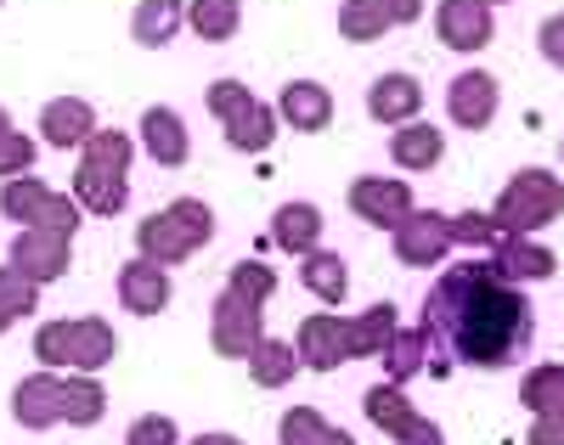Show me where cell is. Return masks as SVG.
<instances>
[{
  "label": "cell",
  "mask_w": 564,
  "mask_h": 445,
  "mask_svg": "<svg viewBox=\"0 0 564 445\" xmlns=\"http://www.w3.org/2000/svg\"><path fill=\"white\" fill-rule=\"evenodd\" d=\"M12 417H18V428H29V434L57 428V423H63V372H52V367L29 372V378L12 389Z\"/></svg>",
  "instance_id": "5bb4252c"
},
{
  "label": "cell",
  "mask_w": 564,
  "mask_h": 445,
  "mask_svg": "<svg viewBox=\"0 0 564 445\" xmlns=\"http://www.w3.org/2000/svg\"><path fill=\"white\" fill-rule=\"evenodd\" d=\"M276 124H289L300 135H322L334 124V90L316 85V79H289L276 96Z\"/></svg>",
  "instance_id": "2e32d148"
},
{
  "label": "cell",
  "mask_w": 564,
  "mask_h": 445,
  "mask_svg": "<svg viewBox=\"0 0 564 445\" xmlns=\"http://www.w3.org/2000/svg\"><path fill=\"white\" fill-rule=\"evenodd\" d=\"M361 412H367V423H372V428H384L395 445L430 428V417H423V412L406 401V394H401V383H390V378H384V383H372V389L361 394Z\"/></svg>",
  "instance_id": "d6986e66"
},
{
  "label": "cell",
  "mask_w": 564,
  "mask_h": 445,
  "mask_svg": "<svg viewBox=\"0 0 564 445\" xmlns=\"http://www.w3.org/2000/svg\"><path fill=\"white\" fill-rule=\"evenodd\" d=\"M271 249H282V254H311V249H322V209L316 204H305V197H294V204H282L276 215H271Z\"/></svg>",
  "instance_id": "7402d4cb"
},
{
  "label": "cell",
  "mask_w": 564,
  "mask_h": 445,
  "mask_svg": "<svg viewBox=\"0 0 564 445\" xmlns=\"http://www.w3.org/2000/svg\"><path fill=\"white\" fill-rule=\"evenodd\" d=\"M367 113H372V124H384V130L412 124L423 113V85L412 74H379L372 90H367Z\"/></svg>",
  "instance_id": "ffe728a7"
},
{
  "label": "cell",
  "mask_w": 564,
  "mask_h": 445,
  "mask_svg": "<svg viewBox=\"0 0 564 445\" xmlns=\"http://www.w3.org/2000/svg\"><path fill=\"white\" fill-rule=\"evenodd\" d=\"M186 445H243V439H238V434H215V428H209V434H193Z\"/></svg>",
  "instance_id": "7bdbcfd3"
},
{
  "label": "cell",
  "mask_w": 564,
  "mask_h": 445,
  "mask_svg": "<svg viewBox=\"0 0 564 445\" xmlns=\"http://www.w3.org/2000/svg\"><path fill=\"white\" fill-rule=\"evenodd\" d=\"M384 12H390V23H395V29H406V23H417V18H423V0H384Z\"/></svg>",
  "instance_id": "b9f144b4"
},
{
  "label": "cell",
  "mask_w": 564,
  "mask_h": 445,
  "mask_svg": "<svg viewBox=\"0 0 564 445\" xmlns=\"http://www.w3.org/2000/svg\"><path fill=\"white\" fill-rule=\"evenodd\" d=\"M181 29H186V0H135V12H130V34H135V45H148V52H164V45H175Z\"/></svg>",
  "instance_id": "cb8c5ba5"
},
{
  "label": "cell",
  "mask_w": 564,
  "mask_h": 445,
  "mask_svg": "<svg viewBox=\"0 0 564 445\" xmlns=\"http://www.w3.org/2000/svg\"><path fill=\"white\" fill-rule=\"evenodd\" d=\"M7 265H18L29 282H57V276H68V265H74V237H63V231H45V226H23L18 237H12V254H7Z\"/></svg>",
  "instance_id": "9c48e42d"
},
{
  "label": "cell",
  "mask_w": 564,
  "mask_h": 445,
  "mask_svg": "<svg viewBox=\"0 0 564 445\" xmlns=\"http://www.w3.org/2000/svg\"><path fill=\"white\" fill-rule=\"evenodd\" d=\"M209 237H215V209L204 204V197H175L170 209H153L135 226V254L175 271L198 249H209Z\"/></svg>",
  "instance_id": "3957f363"
},
{
  "label": "cell",
  "mask_w": 564,
  "mask_h": 445,
  "mask_svg": "<svg viewBox=\"0 0 564 445\" xmlns=\"http://www.w3.org/2000/svg\"><path fill=\"white\" fill-rule=\"evenodd\" d=\"M525 445H564V412H542V417H531Z\"/></svg>",
  "instance_id": "60d3db41"
},
{
  "label": "cell",
  "mask_w": 564,
  "mask_h": 445,
  "mask_svg": "<svg viewBox=\"0 0 564 445\" xmlns=\"http://www.w3.org/2000/svg\"><path fill=\"white\" fill-rule=\"evenodd\" d=\"M249 378H254V389H289L300 378L294 338H260L249 350Z\"/></svg>",
  "instance_id": "4316f807"
},
{
  "label": "cell",
  "mask_w": 564,
  "mask_h": 445,
  "mask_svg": "<svg viewBox=\"0 0 564 445\" xmlns=\"http://www.w3.org/2000/svg\"><path fill=\"white\" fill-rule=\"evenodd\" d=\"M520 401H525L531 417H542V412H564V367H558V361L531 367V372L520 378Z\"/></svg>",
  "instance_id": "836d02e7"
},
{
  "label": "cell",
  "mask_w": 564,
  "mask_h": 445,
  "mask_svg": "<svg viewBox=\"0 0 564 445\" xmlns=\"http://www.w3.org/2000/svg\"><path fill=\"white\" fill-rule=\"evenodd\" d=\"M486 7H502V0H486Z\"/></svg>",
  "instance_id": "bcb514c9"
},
{
  "label": "cell",
  "mask_w": 564,
  "mask_h": 445,
  "mask_svg": "<svg viewBox=\"0 0 564 445\" xmlns=\"http://www.w3.org/2000/svg\"><path fill=\"white\" fill-rule=\"evenodd\" d=\"M135 141L148 146L159 170H186V159H193V135H186V119L175 108H148L135 124Z\"/></svg>",
  "instance_id": "e0dca14e"
},
{
  "label": "cell",
  "mask_w": 564,
  "mask_h": 445,
  "mask_svg": "<svg viewBox=\"0 0 564 445\" xmlns=\"http://www.w3.org/2000/svg\"><path fill=\"white\" fill-rule=\"evenodd\" d=\"M34 311H40V282H29L18 265H0V333H12Z\"/></svg>",
  "instance_id": "d6a6232c"
},
{
  "label": "cell",
  "mask_w": 564,
  "mask_h": 445,
  "mask_svg": "<svg viewBox=\"0 0 564 445\" xmlns=\"http://www.w3.org/2000/svg\"><path fill=\"white\" fill-rule=\"evenodd\" d=\"M390 159H395V170L423 175V170H435V164L446 159V135H441L435 124H423V119L395 124V135H390Z\"/></svg>",
  "instance_id": "603a6c76"
},
{
  "label": "cell",
  "mask_w": 564,
  "mask_h": 445,
  "mask_svg": "<svg viewBox=\"0 0 564 445\" xmlns=\"http://www.w3.org/2000/svg\"><path fill=\"white\" fill-rule=\"evenodd\" d=\"M536 52H542L553 68H564V12H553V18L536 29Z\"/></svg>",
  "instance_id": "ab89813d"
},
{
  "label": "cell",
  "mask_w": 564,
  "mask_h": 445,
  "mask_svg": "<svg viewBox=\"0 0 564 445\" xmlns=\"http://www.w3.org/2000/svg\"><path fill=\"white\" fill-rule=\"evenodd\" d=\"M300 282L316 293L322 305H339L350 293V265L334 249H311V254H300Z\"/></svg>",
  "instance_id": "83f0119b"
},
{
  "label": "cell",
  "mask_w": 564,
  "mask_h": 445,
  "mask_svg": "<svg viewBox=\"0 0 564 445\" xmlns=\"http://www.w3.org/2000/svg\"><path fill=\"white\" fill-rule=\"evenodd\" d=\"M231 7H243V0H231Z\"/></svg>",
  "instance_id": "7dc6e473"
},
{
  "label": "cell",
  "mask_w": 564,
  "mask_h": 445,
  "mask_svg": "<svg viewBox=\"0 0 564 445\" xmlns=\"http://www.w3.org/2000/svg\"><path fill=\"white\" fill-rule=\"evenodd\" d=\"M186 29L204 45H226L243 29V7H231V0H186Z\"/></svg>",
  "instance_id": "f546056e"
},
{
  "label": "cell",
  "mask_w": 564,
  "mask_h": 445,
  "mask_svg": "<svg viewBox=\"0 0 564 445\" xmlns=\"http://www.w3.org/2000/svg\"><path fill=\"white\" fill-rule=\"evenodd\" d=\"M119 350V338L102 316H57L34 327V361L52 372H102Z\"/></svg>",
  "instance_id": "277c9868"
},
{
  "label": "cell",
  "mask_w": 564,
  "mask_h": 445,
  "mask_svg": "<svg viewBox=\"0 0 564 445\" xmlns=\"http://www.w3.org/2000/svg\"><path fill=\"white\" fill-rule=\"evenodd\" d=\"M113 293H119L124 316H159V311L170 305V271L135 254V260H124V265H119Z\"/></svg>",
  "instance_id": "9a60e30c"
},
{
  "label": "cell",
  "mask_w": 564,
  "mask_h": 445,
  "mask_svg": "<svg viewBox=\"0 0 564 445\" xmlns=\"http://www.w3.org/2000/svg\"><path fill=\"white\" fill-rule=\"evenodd\" d=\"M124 445H181V428H175V417H164V412H141V417L130 423Z\"/></svg>",
  "instance_id": "f35d334b"
},
{
  "label": "cell",
  "mask_w": 564,
  "mask_h": 445,
  "mask_svg": "<svg viewBox=\"0 0 564 445\" xmlns=\"http://www.w3.org/2000/svg\"><path fill=\"white\" fill-rule=\"evenodd\" d=\"M502 108V85L486 74V68H463L452 85H446V113L457 130H486Z\"/></svg>",
  "instance_id": "8fae6325"
},
{
  "label": "cell",
  "mask_w": 564,
  "mask_h": 445,
  "mask_svg": "<svg viewBox=\"0 0 564 445\" xmlns=\"http://www.w3.org/2000/svg\"><path fill=\"white\" fill-rule=\"evenodd\" d=\"M45 197H52V186H45L34 170H29V175H12L7 186H0V215H7V220H18V226H29V220L40 215V204H45Z\"/></svg>",
  "instance_id": "e575fe53"
},
{
  "label": "cell",
  "mask_w": 564,
  "mask_h": 445,
  "mask_svg": "<svg viewBox=\"0 0 564 445\" xmlns=\"http://www.w3.org/2000/svg\"><path fill=\"white\" fill-rule=\"evenodd\" d=\"M34 170V135H23L18 124L0 135V181H12V175H29Z\"/></svg>",
  "instance_id": "8d00e7d4"
},
{
  "label": "cell",
  "mask_w": 564,
  "mask_h": 445,
  "mask_svg": "<svg viewBox=\"0 0 564 445\" xmlns=\"http://www.w3.org/2000/svg\"><path fill=\"white\" fill-rule=\"evenodd\" d=\"M0 7H7V0H0Z\"/></svg>",
  "instance_id": "c3c4849f"
},
{
  "label": "cell",
  "mask_w": 564,
  "mask_h": 445,
  "mask_svg": "<svg viewBox=\"0 0 564 445\" xmlns=\"http://www.w3.org/2000/svg\"><path fill=\"white\" fill-rule=\"evenodd\" d=\"M294 356H300V367H311V372H334V367H345L350 361V322L345 316H305L300 322V333H294Z\"/></svg>",
  "instance_id": "4fadbf2b"
},
{
  "label": "cell",
  "mask_w": 564,
  "mask_h": 445,
  "mask_svg": "<svg viewBox=\"0 0 564 445\" xmlns=\"http://www.w3.org/2000/svg\"><path fill=\"white\" fill-rule=\"evenodd\" d=\"M412 181H395V175H356L350 181V215H361L367 226H395L401 215H412Z\"/></svg>",
  "instance_id": "7c38bea8"
},
{
  "label": "cell",
  "mask_w": 564,
  "mask_h": 445,
  "mask_svg": "<svg viewBox=\"0 0 564 445\" xmlns=\"http://www.w3.org/2000/svg\"><path fill=\"white\" fill-rule=\"evenodd\" d=\"M401 445H446V434H441V423H430L423 434H412V439H401Z\"/></svg>",
  "instance_id": "ee69618b"
},
{
  "label": "cell",
  "mask_w": 564,
  "mask_h": 445,
  "mask_svg": "<svg viewBox=\"0 0 564 445\" xmlns=\"http://www.w3.org/2000/svg\"><path fill=\"white\" fill-rule=\"evenodd\" d=\"M97 130V108L85 102V96H52V102L40 108V141L57 146V153H79Z\"/></svg>",
  "instance_id": "ac0fdd59"
},
{
  "label": "cell",
  "mask_w": 564,
  "mask_h": 445,
  "mask_svg": "<svg viewBox=\"0 0 564 445\" xmlns=\"http://www.w3.org/2000/svg\"><path fill=\"white\" fill-rule=\"evenodd\" d=\"M558 215H564V181L553 170H520L497 192V209H491L502 237H536Z\"/></svg>",
  "instance_id": "5b68a950"
},
{
  "label": "cell",
  "mask_w": 564,
  "mask_h": 445,
  "mask_svg": "<svg viewBox=\"0 0 564 445\" xmlns=\"http://www.w3.org/2000/svg\"><path fill=\"white\" fill-rule=\"evenodd\" d=\"M423 333L441 344V356L430 350L435 378H446L452 367L502 372L531 350L536 311L520 282H508L491 260H457L423 293Z\"/></svg>",
  "instance_id": "6da1fadb"
},
{
  "label": "cell",
  "mask_w": 564,
  "mask_h": 445,
  "mask_svg": "<svg viewBox=\"0 0 564 445\" xmlns=\"http://www.w3.org/2000/svg\"><path fill=\"white\" fill-rule=\"evenodd\" d=\"M276 439L282 445H356V434L339 428V423H327L322 406H289L282 423H276Z\"/></svg>",
  "instance_id": "484cf974"
},
{
  "label": "cell",
  "mask_w": 564,
  "mask_h": 445,
  "mask_svg": "<svg viewBox=\"0 0 564 445\" xmlns=\"http://www.w3.org/2000/svg\"><path fill=\"white\" fill-rule=\"evenodd\" d=\"M390 29L395 23L384 12V0H345V7H339V34L350 45H372V40H384Z\"/></svg>",
  "instance_id": "1f68e13d"
},
{
  "label": "cell",
  "mask_w": 564,
  "mask_h": 445,
  "mask_svg": "<svg viewBox=\"0 0 564 445\" xmlns=\"http://www.w3.org/2000/svg\"><path fill=\"white\" fill-rule=\"evenodd\" d=\"M7 130H12V113H7V108H0V135H7Z\"/></svg>",
  "instance_id": "f6af8a7d"
},
{
  "label": "cell",
  "mask_w": 564,
  "mask_h": 445,
  "mask_svg": "<svg viewBox=\"0 0 564 445\" xmlns=\"http://www.w3.org/2000/svg\"><path fill=\"white\" fill-rule=\"evenodd\" d=\"M401 311L390 305V300H379V305H367L356 322H350V356H379L384 350V344H390V333L401 327L395 322Z\"/></svg>",
  "instance_id": "4dcf8cb0"
},
{
  "label": "cell",
  "mask_w": 564,
  "mask_h": 445,
  "mask_svg": "<svg viewBox=\"0 0 564 445\" xmlns=\"http://www.w3.org/2000/svg\"><path fill=\"white\" fill-rule=\"evenodd\" d=\"M502 231H497V220L491 215H480V209H463V215H452V242H468V249H491Z\"/></svg>",
  "instance_id": "74e56055"
},
{
  "label": "cell",
  "mask_w": 564,
  "mask_h": 445,
  "mask_svg": "<svg viewBox=\"0 0 564 445\" xmlns=\"http://www.w3.org/2000/svg\"><path fill=\"white\" fill-rule=\"evenodd\" d=\"M130 164H135V135L124 130H90L79 146V170H74V204L97 220H113L130 204Z\"/></svg>",
  "instance_id": "7a4b0ae2"
},
{
  "label": "cell",
  "mask_w": 564,
  "mask_h": 445,
  "mask_svg": "<svg viewBox=\"0 0 564 445\" xmlns=\"http://www.w3.org/2000/svg\"><path fill=\"white\" fill-rule=\"evenodd\" d=\"M204 108L220 119L231 153H265L276 141V108H265L243 79H215L204 90Z\"/></svg>",
  "instance_id": "8992f818"
},
{
  "label": "cell",
  "mask_w": 564,
  "mask_h": 445,
  "mask_svg": "<svg viewBox=\"0 0 564 445\" xmlns=\"http://www.w3.org/2000/svg\"><path fill=\"white\" fill-rule=\"evenodd\" d=\"M430 350H435V344H430V333H423V327H395L390 333V344H384V378L390 383H406V378H417L423 367H430Z\"/></svg>",
  "instance_id": "f1b7e54d"
},
{
  "label": "cell",
  "mask_w": 564,
  "mask_h": 445,
  "mask_svg": "<svg viewBox=\"0 0 564 445\" xmlns=\"http://www.w3.org/2000/svg\"><path fill=\"white\" fill-rule=\"evenodd\" d=\"M226 287L243 293V300H254V305H265L271 293H276V271L265 260H238V265H231V276H226Z\"/></svg>",
  "instance_id": "d590c367"
},
{
  "label": "cell",
  "mask_w": 564,
  "mask_h": 445,
  "mask_svg": "<svg viewBox=\"0 0 564 445\" xmlns=\"http://www.w3.org/2000/svg\"><path fill=\"white\" fill-rule=\"evenodd\" d=\"M491 265H497L508 282H547V276L558 271V254L547 249V242H536V237H497Z\"/></svg>",
  "instance_id": "44dd1931"
},
{
  "label": "cell",
  "mask_w": 564,
  "mask_h": 445,
  "mask_svg": "<svg viewBox=\"0 0 564 445\" xmlns=\"http://www.w3.org/2000/svg\"><path fill=\"white\" fill-rule=\"evenodd\" d=\"M390 237H395V260H401V265H412V271L441 265V260L452 254V215H441V209H412V215H401V220L390 226Z\"/></svg>",
  "instance_id": "ba28073f"
},
{
  "label": "cell",
  "mask_w": 564,
  "mask_h": 445,
  "mask_svg": "<svg viewBox=\"0 0 564 445\" xmlns=\"http://www.w3.org/2000/svg\"><path fill=\"white\" fill-rule=\"evenodd\" d=\"M108 417V389L97 372H63V423L68 428H97Z\"/></svg>",
  "instance_id": "d4e9b609"
},
{
  "label": "cell",
  "mask_w": 564,
  "mask_h": 445,
  "mask_svg": "<svg viewBox=\"0 0 564 445\" xmlns=\"http://www.w3.org/2000/svg\"><path fill=\"white\" fill-rule=\"evenodd\" d=\"M265 305H254V300H243V293H220L215 300V311H209V344H215V356H226V361H249V350L265 338V316H260Z\"/></svg>",
  "instance_id": "52a82bcc"
},
{
  "label": "cell",
  "mask_w": 564,
  "mask_h": 445,
  "mask_svg": "<svg viewBox=\"0 0 564 445\" xmlns=\"http://www.w3.org/2000/svg\"><path fill=\"white\" fill-rule=\"evenodd\" d=\"M435 40L446 52H486L497 40V18L486 0H441L435 12Z\"/></svg>",
  "instance_id": "30bf717a"
},
{
  "label": "cell",
  "mask_w": 564,
  "mask_h": 445,
  "mask_svg": "<svg viewBox=\"0 0 564 445\" xmlns=\"http://www.w3.org/2000/svg\"><path fill=\"white\" fill-rule=\"evenodd\" d=\"M558 153H564V146H558Z\"/></svg>",
  "instance_id": "681fc988"
}]
</instances>
